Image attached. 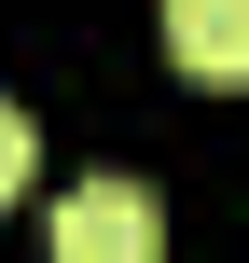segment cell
<instances>
[{
    "label": "cell",
    "mask_w": 249,
    "mask_h": 263,
    "mask_svg": "<svg viewBox=\"0 0 249 263\" xmlns=\"http://www.w3.org/2000/svg\"><path fill=\"white\" fill-rule=\"evenodd\" d=\"M55 263H166V194H152V180H83V194H55Z\"/></svg>",
    "instance_id": "1"
},
{
    "label": "cell",
    "mask_w": 249,
    "mask_h": 263,
    "mask_svg": "<svg viewBox=\"0 0 249 263\" xmlns=\"http://www.w3.org/2000/svg\"><path fill=\"white\" fill-rule=\"evenodd\" d=\"M166 42H180L194 83H236L249 69V0H166Z\"/></svg>",
    "instance_id": "2"
},
{
    "label": "cell",
    "mask_w": 249,
    "mask_h": 263,
    "mask_svg": "<svg viewBox=\"0 0 249 263\" xmlns=\"http://www.w3.org/2000/svg\"><path fill=\"white\" fill-rule=\"evenodd\" d=\"M28 166H42V139H28V111H14V97H0V208H14V194H28Z\"/></svg>",
    "instance_id": "3"
}]
</instances>
